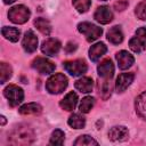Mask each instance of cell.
I'll return each mask as SVG.
<instances>
[{
    "label": "cell",
    "instance_id": "6da1fadb",
    "mask_svg": "<svg viewBox=\"0 0 146 146\" xmlns=\"http://www.w3.org/2000/svg\"><path fill=\"white\" fill-rule=\"evenodd\" d=\"M35 135L32 128L25 124L16 127L8 136V140L11 145H30L34 141Z\"/></svg>",
    "mask_w": 146,
    "mask_h": 146
},
{
    "label": "cell",
    "instance_id": "7a4b0ae2",
    "mask_svg": "<svg viewBox=\"0 0 146 146\" xmlns=\"http://www.w3.org/2000/svg\"><path fill=\"white\" fill-rule=\"evenodd\" d=\"M67 78L63 73H56L51 75L46 82V89L49 94L57 95L65 90L67 87Z\"/></svg>",
    "mask_w": 146,
    "mask_h": 146
},
{
    "label": "cell",
    "instance_id": "3957f363",
    "mask_svg": "<svg viewBox=\"0 0 146 146\" xmlns=\"http://www.w3.org/2000/svg\"><path fill=\"white\" fill-rule=\"evenodd\" d=\"M30 16H31V13H30L29 8L23 6V5L14 6L8 11L9 21H11L15 24H24L25 22L29 21Z\"/></svg>",
    "mask_w": 146,
    "mask_h": 146
},
{
    "label": "cell",
    "instance_id": "277c9868",
    "mask_svg": "<svg viewBox=\"0 0 146 146\" xmlns=\"http://www.w3.org/2000/svg\"><path fill=\"white\" fill-rule=\"evenodd\" d=\"M78 30H79L80 33H82L86 36L87 41H89V42H92V41L97 40L103 33L102 27H98V26H96V25H94L89 22L80 23L78 25Z\"/></svg>",
    "mask_w": 146,
    "mask_h": 146
},
{
    "label": "cell",
    "instance_id": "5b68a950",
    "mask_svg": "<svg viewBox=\"0 0 146 146\" xmlns=\"http://www.w3.org/2000/svg\"><path fill=\"white\" fill-rule=\"evenodd\" d=\"M129 47L133 52H141L146 48V27H139L136 31V35L130 39Z\"/></svg>",
    "mask_w": 146,
    "mask_h": 146
},
{
    "label": "cell",
    "instance_id": "8992f818",
    "mask_svg": "<svg viewBox=\"0 0 146 146\" xmlns=\"http://www.w3.org/2000/svg\"><path fill=\"white\" fill-rule=\"evenodd\" d=\"M3 95L8 99L9 105L11 107L17 106L24 99V92H23V90L19 87L15 86V84H10V86L6 87V89L3 90Z\"/></svg>",
    "mask_w": 146,
    "mask_h": 146
},
{
    "label": "cell",
    "instance_id": "52a82bcc",
    "mask_svg": "<svg viewBox=\"0 0 146 146\" xmlns=\"http://www.w3.org/2000/svg\"><path fill=\"white\" fill-rule=\"evenodd\" d=\"M63 66L67 73H70L72 76H79L86 73L87 71V64L83 59H75L63 63Z\"/></svg>",
    "mask_w": 146,
    "mask_h": 146
},
{
    "label": "cell",
    "instance_id": "ba28073f",
    "mask_svg": "<svg viewBox=\"0 0 146 146\" xmlns=\"http://www.w3.org/2000/svg\"><path fill=\"white\" fill-rule=\"evenodd\" d=\"M32 67L34 70H36L39 73L41 74H50L55 71V64L46 58L42 57H36L33 62H32Z\"/></svg>",
    "mask_w": 146,
    "mask_h": 146
},
{
    "label": "cell",
    "instance_id": "9c48e42d",
    "mask_svg": "<svg viewBox=\"0 0 146 146\" xmlns=\"http://www.w3.org/2000/svg\"><path fill=\"white\" fill-rule=\"evenodd\" d=\"M22 46H23L24 50L26 52H30V54L36 50V47H38V38L33 33V31L29 30L27 32H25V34L23 36Z\"/></svg>",
    "mask_w": 146,
    "mask_h": 146
},
{
    "label": "cell",
    "instance_id": "30bf717a",
    "mask_svg": "<svg viewBox=\"0 0 146 146\" xmlns=\"http://www.w3.org/2000/svg\"><path fill=\"white\" fill-rule=\"evenodd\" d=\"M94 17L100 24H108L113 19V13L111 11L110 7H107V6H100L95 11Z\"/></svg>",
    "mask_w": 146,
    "mask_h": 146
},
{
    "label": "cell",
    "instance_id": "8fae6325",
    "mask_svg": "<svg viewBox=\"0 0 146 146\" xmlns=\"http://www.w3.org/2000/svg\"><path fill=\"white\" fill-rule=\"evenodd\" d=\"M60 42L57 39H47L41 44V51L48 56H55L60 49Z\"/></svg>",
    "mask_w": 146,
    "mask_h": 146
},
{
    "label": "cell",
    "instance_id": "7c38bea8",
    "mask_svg": "<svg viewBox=\"0 0 146 146\" xmlns=\"http://www.w3.org/2000/svg\"><path fill=\"white\" fill-rule=\"evenodd\" d=\"M98 75L105 80H111L114 74V65L111 59H104L97 67Z\"/></svg>",
    "mask_w": 146,
    "mask_h": 146
},
{
    "label": "cell",
    "instance_id": "4fadbf2b",
    "mask_svg": "<svg viewBox=\"0 0 146 146\" xmlns=\"http://www.w3.org/2000/svg\"><path fill=\"white\" fill-rule=\"evenodd\" d=\"M129 137L128 129L123 125H116L113 127L108 132V138L113 141H124Z\"/></svg>",
    "mask_w": 146,
    "mask_h": 146
},
{
    "label": "cell",
    "instance_id": "5bb4252c",
    "mask_svg": "<svg viewBox=\"0 0 146 146\" xmlns=\"http://www.w3.org/2000/svg\"><path fill=\"white\" fill-rule=\"evenodd\" d=\"M133 73H122L117 76L115 82V89L117 92H123L133 81Z\"/></svg>",
    "mask_w": 146,
    "mask_h": 146
},
{
    "label": "cell",
    "instance_id": "9a60e30c",
    "mask_svg": "<svg viewBox=\"0 0 146 146\" xmlns=\"http://www.w3.org/2000/svg\"><path fill=\"white\" fill-rule=\"evenodd\" d=\"M115 57H116V60H117V65H119V67H120L121 70H127V68H129V67L133 64V62H135L133 56H132L131 54H129L128 51H125V50L119 51Z\"/></svg>",
    "mask_w": 146,
    "mask_h": 146
},
{
    "label": "cell",
    "instance_id": "2e32d148",
    "mask_svg": "<svg viewBox=\"0 0 146 146\" xmlns=\"http://www.w3.org/2000/svg\"><path fill=\"white\" fill-rule=\"evenodd\" d=\"M76 103H78V95L75 92L71 91L60 100L59 105L65 111H73L76 106Z\"/></svg>",
    "mask_w": 146,
    "mask_h": 146
},
{
    "label": "cell",
    "instance_id": "e0dca14e",
    "mask_svg": "<svg viewBox=\"0 0 146 146\" xmlns=\"http://www.w3.org/2000/svg\"><path fill=\"white\" fill-rule=\"evenodd\" d=\"M106 51H107L106 46L103 42H98V43L91 46V48L89 49V57L92 62H97L103 55H105Z\"/></svg>",
    "mask_w": 146,
    "mask_h": 146
},
{
    "label": "cell",
    "instance_id": "ac0fdd59",
    "mask_svg": "<svg viewBox=\"0 0 146 146\" xmlns=\"http://www.w3.org/2000/svg\"><path fill=\"white\" fill-rule=\"evenodd\" d=\"M75 88L81 91V92H84V94H88L92 90V87H94V81L91 78H88V76H83L79 80L75 81Z\"/></svg>",
    "mask_w": 146,
    "mask_h": 146
},
{
    "label": "cell",
    "instance_id": "d6986e66",
    "mask_svg": "<svg viewBox=\"0 0 146 146\" xmlns=\"http://www.w3.org/2000/svg\"><path fill=\"white\" fill-rule=\"evenodd\" d=\"M135 107H136V112L137 114L146 120V91L141 92L135 102Z\"/></svg>",
    "mask_w": 146,
    "mask_h": 146
},
{
    "label": "cell",
    "instance_id": "ffe728a7",
    "mask_svg": "<svg viewBox=\"0 0 146 146\" xmlns=\"http://www.w3.org/2000/svg\"><path fill=\"white\" fill-rule=\"evenodd\" d=\"M18 111L23 115H36L42 112V107H41V105H39L36 103H29V104H25L22 107H19Z\"/></svg>",
    "mask_w": 146,
    "mask_h": 146
},
{
    "label": "cell",
    "instance_id": "44dd1931",
    "mask_svg": "<svg viewBox=\"0 0 146 146\" xmlns=\"http://www.w3.org/2000/svg\"><path fill=\"white\" fill-rule=\"evenodd\" d=\"M107 40L113 44H119L123 40V33L120 26H113L107 32Z\"/></svg>",
    "mask_w": 146,
    "mask_h": 146
},
{
    "label": "cell",
    "instance_id": "7402d4cb",
    "mask_svg": "<svg viewBox=\"0 0 146 146\" xmlns=\"http://www.w3.org/2000/svg\"><path fill=\"white\" fill-rule=\"evenodd\" d=\"M1 33L7 40H9L11 42H17L19 39V35H21L19 30L16 27H11V26H3L1 30Z\"/></svg>",
    "mask_w": 146,
    "mask_h": 146
},
{
    "label": "cell",
    "instance_id": "603a6c76",
    "mask_svg": "<svg viewBox=\"0 0 146 146\" xmlns=\"http://www.w3.org/2000/svg\"><path fill=\"white\" fill-rule=\"evenodd\" d=\"M34 25L36 26V29L44 35H49L50 32H51V25L50 23L46 19V18H42V17H39L34 21Z\"/></svg>",
    "mask_w": 146,
    "mask_h": 146
},
{
    "label": "cell",
    "instance_id": "cb8c5ba5",
    "mask_svg": "<svg viewBox=\"0 0 146 146\" xmlns=\"http://www.w3.org/2000/svg\"><path fill=\"white\" fill-rule=\"evenodd\" d=\"M68 125L73 129H82L86 125V119L80 114H73L68 119Z\"/></svg>",
    "mask_w": 146,
    "mask_h": 146
},
{
    "label": "cell",
    "instance_id": "d4e9b609",
    "mask_svg": "<svg viewBox=\"0 0 146 146\" xmlns=\"http://www.w3.org/2000/svg\"><path fill=\"white\" fill-rule=\"evenodd\" d=\"M111 92H112V83L110 82V80H105L102 84H99V95L104 100L110 98Z\"/></svg>",
    "mask_w": 146,
    "mask_h": 146
},
{
    "label": "cell",
    "instance_id": "484cf974",
    "mask_svg": "<svg viewBox=\"0 0 146 146\" xmlns=\"http://www.w3.org/2000/svg\"><path fill=\"white\" fill-rule=\"evenodd\" d=\"M94 105H95V98L94 97H90V96H87V97H84L81 100L79 108H80V111L82 113H88L94 107Z\"/></svg>",
    "mask_w": 146,
    "mask_h": 146
},
{
    "label": "cell",
    "instance_id": "4316f807",
    "mask_svg": "<svg viewBox=\"0 0 146 146\" xmlns=\"http://www.w3.org/2000/svg\"><path fill=\"white\" fill-rule=\"evenodd\" d=\"M0 83H5L7 80H9V78L11 76V73H13V71H11V67H10V65H8V64H6V63H1L0 64Z\"/></svg>",
    "mask_w": 146,
    "mask_h": 146
},
{
    "label": "cell",
    "instance_id": "83f0119b",
    "mask_svg": "<svg viewBox=\"0 0 146 146\" xmlns=\"http://www.w3.org/2000/svg\"><path fill=\"white\" fill-rule=\"evenodd\" d=\"M64 139H65V135L62 130L59 129H56L52 133H51V137H50V145H63L64 143Z\"/></svg>",
    "mask_w": 146,
    "mask_h": 146
},
{
    "label": "cell",
    "instance_id": "f1b7e54d",
    "mask_svg": "<svg viewBox=\"0 0 146 146\" xmlns=\"http://www.w3.org/2000/svg\"><path fill=\"white\" fill-rule=\"evenodd\" d=\"M73 6L79 13H86L91 6V0H73Z\"/></svg>",
    "mask_w": 146,
    "mask_h": 146
},
{
    "label": "cell",
    "instance_id": "f546056e",
    "mask_svg": "<svg viewBox=\"0 0 146 146\" xmlns=\"http://www.w3.org/2000/svg\"><path fill=\"white\" fill-rule=\"evenodd\" d=\"M135 14H136V16H137L139 19L146 21V0H143L141 2H139V3L136 6Z\"/></svg>",
    "mask_w": 146,
    "mask_h": 146
},
{
    "label": "cell",
    "instance_id": "4dcf8cb0",
    "mask_svg": "<svg viewBox=\"0 0 146 146\" xmlns=\"http://www.w3.org/2000/svg\"><path fill=\"white\" fill-rule=\"evenodd\" d=\"M74 145H98V143L91 138L90 136L88 135H83V136H80L75 141H74Z\"/></svg>",
    "mask_w": 146,
    "mask_h": 146
},
{
    "label": "cell",
    "instance_id": "1f68e13d",
    "mask_svg": "<svg viewBox=\"0 0 146 146\" xmlns=\"http://www.w3.org/2000/svg\"><path fill=\"white\" fill-rule=\"evenodd\" d=\"M128 7V1L127 0H119L114 3V8L117 10V11H122L124 10L125 8Z\"/></svg>",
    "mask_w": 146,
    "mask_h": 146
},
{
    "label": "cell",
    "instance_id": "d6a6232c",
    "mask_svg": "<svg viewBox=\"0 0 146 146\" xmlns=\"http://www.w3.org/2000/svg\"><path fill=\"white\" fill-rule=\"evenodd\" d=\"M65 49H66L67 52H73V51L76 49V43H74V42H68L67 46L65 47Z\"/></svg>",
    "mask_w": 146,
    "mask_h": 146
},
{
    "label": "cell",
    "instance_id": "836d02e7",
    "mask_svg": "<svg viewBox=\"0 0 146 146\" xmlns=\"http://www.w3.org/2000/svg\"><path fill=\"white\" fill-rule=\"evenodd\" d=\"M15 0H3V2L6 3V5H9V3H13Z\"/></svg>",
    "mask_w": 146,
    "mask_h": 146
},
{
    "label": "cell",
    "instance_id": "e575fe53",
    "mask_svg": "<svg viewBox=\"0 0 146 146\" xmlns=\"http://www.w3.org/2000/svg\"><path fill=\"white\" fill-rule=\"evenodd\" d=\"M6 123V117L5 116H1V125H3Z\"/></svg>",
    "mask_w": 146,
    "mask_h": 146
},
{
    "label": "cell",
    "instance_id": "d590c367",
    "mask_svg": "<svg viewBox=\"0 0 146 146\" xmlns=\"http://www.w3.org/2000/svg\"><path fill=\"white\" fill-rule=\"evenodd\" d=\"M103 1H106V0H103Z\"/></svg>",
    "mask_w": 146,
    "mask_h": 146
}]
</instances>
